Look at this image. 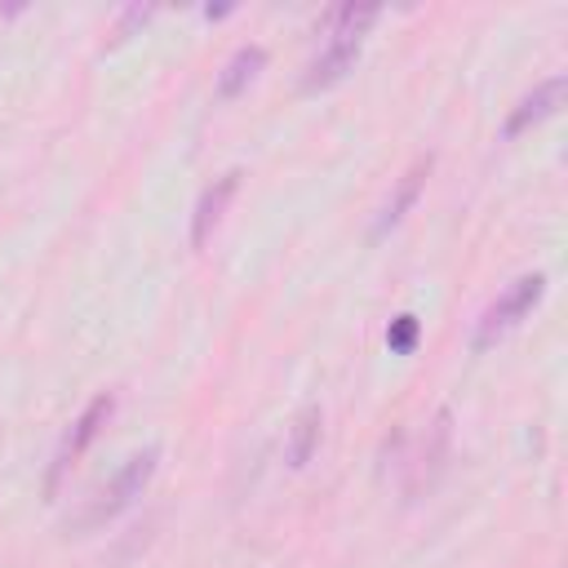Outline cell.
<instances>
[{"mask_svg":"<svg viewBox=\"0 0 568 568\" xmlns=\"http://www.w3.org/2000/svg\"><path fill=\"white\" fill-rule=\"evenodd\" d=\"M541 293H546V275H541V271L510 280V284L484 306V315H479V324H475V351H488L493 342H501V337L541 302Z\"/></svg>","mask_w":568,"mask_h":568,"instance_id":"obj_1","label":"cell"},{"mask_svg":"<svg viewBox=\"0 0 568 568\" xmlns=\"http://www.w3.org/2000/svg\"><path fill=\"white\" fill-rule=\"evenodd\" d=\"M155 466H160V448H142V453H133V457L102 484V493L89 501V510L80 515V528L106 524V519H115L124 506H133V497H142V488L151 484Z\"/></svg>","mask_w":568,"mask_h":568,"instance_id":"obj_2","label":"cell"},{"mask_svg":"<svg viewBox=\"0 0 568 568\" xmlns=\"http://www.w3.org/2000/svg\"><path fill=\"white\" fill-rule=\"evenodd\" d=\"M111 413H115V395H106V390H102V395H93V399L84 404V413L75 417V426L62 435V444H58V453H53L49 493H53V488H58V479H62V475L75 466V457H80V453H84V448L98 439V430L106 426V417H111Z\"/></svg>","mask_w":568,"mask_h":568,"instance_id":"obj_3","label":"cell"},{"mask_svg":"<svg viewBox=\"0 0 568 568\" xmlns=\"http://www.w3.org/2000/svg\"><path fill=\"white\" fill-rule=\"evenodd\" d=\"M355 58H359V36H351V31H328V40H324V49L306 62V75H302V89L306 93H320V89H333L351 67H355Z\"/></svg>","mask_w":568,"mask_h":568,"instance_id":"obj_4","label":"cell"},{"mask_svg":"<svg viewBox=\"0 0 568 568\" xmlns=\"http://www.w3.org/2000/svg\"><path fill=\"white\" fill-rule=\"evenodd\" d=\"M564 84H568L564 75H550V80L532 84V93H524V98L515 102V111L506 115V138H515V133L541 124L546 115H555V111H559V98H564Z\"/></svg>","mask_w":568,"mask_h":568,"instance_id":"obj_5","label":"cell"},{"mask_svg":"<svg viewBox=\"0 0 568 568\" xmlns=\"http://www.w3.org/2000/svg\"><path fill=\"white\" fill-rule=\"evenodd\" d=\"M235 178H240V173H222L213 186L200 191L195 213H191V248H204V244L213 240V231H217V222H222V213H226V204H231V195H235Z\"/></svg>","mask_w":568,"mask_h":568,"instance_id":"obj_6","label":"cell"},{"mask_svg":"<svg viewBox=\"0 0 568 568\" xmlns=\"http://www.w3.org/2000/svg\"><path fill=\"white\" fill-rule=\"evenodd\" d=\"M426 173H430V155H422V160H413V169L395 182V191H390V200L382 204V213H377V222H373V240H382L386 231H395L399 222H404V213L417 204V195H422V182H426Z\"/></svg>","mask_w":568,"mask_h":568,"instance_id":"obj_7","label":"cell"},{"mask_svg":"<svg viewBox=\"0 0 568 568\" xmlns=\"http://www.w3.org/2000/svg\"><path fill=\"white\" fill-rule=\"evenodd\" d=\"M262 67H266V49H262V44H240V49L226 58V67L217 71V98H222V102L240 98V93L262 75Z\"/></svg>","mask_w":568,"mask_h":568,"instance_id":"obj_8","label":"cell"},{"mask_svg":"<svg viewBox=\"0 0 568 568\" xmlns=\"http://www.w3.org/2000/svg\"><path fill=\"white\" fill-rule=\"evenodd\" d=\"M320 404H306L297 417H293V430H288V466L293 470H302L311 457H315V448H320Z\"/></svg>","mask_w":568,"mask_h":568,"instance_id":"obj_9","label":"cell"},{"mask_svg":"<svg viewBox=\"0 0 568 568\" xmlns=\"http://www.w3.org/2000/svg\"><path fill=\"white\" fill-rule=\"evenodd\" d=\"M417 337H422L417 315H395V320H390V328H386V346H390L395 355H408V351L417 346Z\"/></svg>","mask_w":568,"mask_h":568,"instance_id":"obj_10","label":"cell"}]
</instances>
